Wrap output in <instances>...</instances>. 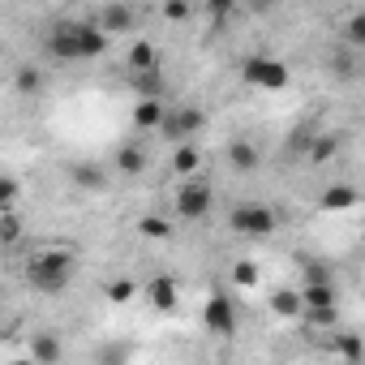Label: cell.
<instances>
[{"mask_svg":"<svg viewBox=\"0 0 365 365\" xmlns=\"http://www.w3.org/2000/svg\"><path fill=\"white\" fill-rule=\"evenodd\" d=\"M26 275H31V284H35L39 292H61V288H69V279H73V254H65V250H43V254H35V258L26 262Z\"/></svg>","mask_w":365,"mask_h":365,"instance_id":"6da1fadb","label":"cell"},{"mask_svg":"<svg viewBox=\"0 0 365 365\" xmlns=\"http://www.w3.org/2000/svg\"><path fill=\"white\" fill-rule=\"evenodd\" d=\"M275 224H279L275 211L262 207V202H241V207H232V228H237L241 237H271Z\"/></svg>","mask_w":365,"mask_h":365,"instance_id":"7a4b0ae2","label":"cell"},{"mask_svg":"<svg viewBox=\"0 0 365 365\" xmlns=\"http://www.w3.org/2000/svg\"><path fill=\"white\" fill-rule=\"evenodd\" d=\"M198 129H207V112H198V108H190V103H172L159 133L172 138V142H185V138H194Z\"/></svg>","mask_w":365,"mask_h":365,"instance_id":"3957f363","label":"cell"},{"mask_svg":"<svg viewBox=\"0 0 365 365\" xmlns=\"http://www.w3.org/2000/svg\"><path fill=\"white\" fill-rule=\"evenodd\" d=\"M241 78L250 86H262V91H284L288 86V69L279 61H271V56H250L241 65Z\"/></svg>","mask_w":365,"mask_h":365,"instance_id":"277c9868","label":"cell"},{"mask_svg":"<svg viewBox=\"0 0 365 365\" xmlns=\"http://www.w3.org/2000/svg\"><path fill=\"white\" fill-rule=\"evenodd\" d=\"M202 322H207L211 335H232V331H237V309H232V301H228L224 292L207 297V305H202Z\"/></svg>","mask_w":365,"mask_h":365,"instance_id":"5b68a950","label":"cell"},{"mask_svg":"<svg viewBox=\"0 0 365 365\" xmlns=\"http://www.w3.org/2000/svg\"><path fill=\"white\" fill-rule=\"evenodd\" d=\"M176 211H180V220H202L211 211V185L207 180H190V185L176 194Z\"/></svg>","mask_w":365,"mask_h":365,"instance_id":"8992f818","label":"cell"},{"mask_svg":"<svg viewBox=\"0 0 365 365\" xmlns=\"http://www.w3.org/2000/svg\"><path fill=\"white\" fill-rule=\"evenodd\" d=\"M48 52H52L56 61H82V43H78V22H69V26H56V31L48 35Z\"/></svg>","mask_w":365,"mask_h":365,"instance_id":"52a82bcc","label":"cell"},{"mask_svg":"<svg viewBox=\"0 0 365 365\" xmlns=\"http://www.w3.org/2000/svg\"><path fill=\"white\" fill-rule=\"evenodd\" d=\"M146 297H150V305H155L159 314H172V309H176V279H172V275H155L150 288H146Z\"/></svg>","mask_w":365,"mask_h":365,"instance_id":"ba28073f","label":"cell"},{"mask_svg":"<svg viewBox=\"0 0 365 365\" xmlns=\"http://www.w3.org/2000/svg\"><path fill=\"white\" fill-rule=\"evenodd\" d=\"M133 26V9H125V5H103V14H99V31L103 35H120V31H129Z\"/></svg>","mask_w":365,"mask_h":365,"instance_id":"9c48e42d","label":"cell"},{"mask_svg":"<svg viewBox=\"0 0 365 365\" xmlns=\"http://www.w3.org/2000/svg\"><path fill=\"white\" fill-rule=\"evenodd\" d=\"M163 116H168V103H155V99H138V108H133L138 129H163Z\"/></svg>","mask_w":365,"mask_h":365,"instance_id":"30bf717a","label":"cell"},{"mask_svg":"<svg viewBox=\"0 0 365 365\" xmlns=\"http://www.w3.org/2000/svg\"><path fill=\"white\" fill-rule=\"evenodd\" d=\"M318 207H322V211H348V207H356V190H352V185H331V190L318 198Z\"/></svg>","mask_w":365,"mask_h":365,"instance_id":"8fae6325","label":"cell"},{"mask_svg":"<svg viewBox=\"0 0 365 365\" xmlns=\"http://www.w3.org/2000/svg\"><path fill=\"white\" fill-rule=\"evenodd\" d=\"M271 309H275L279 318H297V314H305V301H301V292L279 288V292H271Z\"/></svg>","mask_w":365,"mask_h":365,"instance_id":"7c38bea8","label":"cell"},{"mask_svg":"<svg viewBox=\"0 0 365 365\" xmlns=\"http://www.w3.org/2000/svg\"><path fill=\"white\" fill-rule=\"evenodd\" d=\"M228 163H232L237 172H254V168H258V150H254V142H245V138L232 142V146H228Z\"/></svg>","mask_w":365,"mask_h":365,"instance_id":"4fadbf2b","label":"cell"},{"mask_svg":"<svg viewBox=\"0 0 365 365\" xmlns=\"http://www.w3.org/2000/svg\"><path fill=\"white\" fill-rule=\"evenodd\" d=\"M301 301H305V309H335L331 284H305V288H301Z\"/></svg>","mask_w":365,"mask_h":365,"instance_id":"5bb4252c","label":"cell"},{"mask_svg":"<svg viewBox=\"0 0 365 365\" xmlns=\"http://www.w3.org/2000/svg\"><path fill=\"white\" fill-rule=\"evenodd\" d=\"M129 82H133V91H138L142 99H155V103H159V95H163V78H159V69H150V73H129Z\"/></svg>","mask_w":365,"mask_h":365,"instance_id":"9a60e30c","label":"cell"},{"mask_svg":"<svg viewBox=\"0 0 365 365\" xmlns=\"http://www.w3.org/2000/svg\"><path fill=\"white\" fill-rule=\"evenodd\" d=\"M116 172H120V176H142V172H146V155H142L138 146H120V155H116Z\"/></svg>","mask_w":365,"mask_h":365,"instance_id":"2e32d148","label":"cell"},{"mask_svg":"<svg viewBox=\"0 0 365 365\" xmlns=\"http://www.w3.org/2000/svg\"><path fill=\"white\" fill-rule=\"evenodd\" d=\"M39 365H56L61 361V339L56 335H35V352H31Z\"/></svg>","mask_w":365,"mask_h":365,"instance_id":"e0dca14e","label":"cell"},{"mask_svg":"<svg viewBox=\"0 0 365 365\" xmlns=\"http://www.w3.org/2000/svg\"><path fill=\"white\" fill-rule=\"evenodd\" d=\"M155 69V48L150 43H133L129 48V73H150Z\"/></svg>","mask_w":365,"mask_h":365,"instance_id":"ac0fdd59","label":"cell"},{"mask_svg":"<svg viewBox=\"0 0 365 365\" xmlns=\"http://www.w3.org/2000/svg\"><path fill=\"white\" fill-rule=\"evenodd\" d=\"M198 163H202V159H198V150H194V146H180V150L172 155V172H180V176H194V172H198Z\"/></svg>","mask_w":365,"mask_h":365,"instance_id":"d6986e66","label":"cell"},{"mask_svg":"<svg viewBox=\"0 0 365 365\" xmlns=\"http://www.w3.org/2000/svg\"><path fill=\"white\" fill-rule=\"evenodd\" d=\"M73 185H82V190H103V172H99L95 163H78V168H73Z\"/></svg>","mask_w":365,"mask_h":365,"instance_id":"ffe728a7","label":"cell"},{"mask_svg":"<svg viewBox=\"0 0 365 365\" xmlns=\"http://www.w3.org/2000/svg\"><path fill=\"white\" fill-rule=\"evenodd\" d=\"M335 352H339V356H348V361H361V356H365L361 335H352V331H348V335H339V339H335Z\"/></svg>","mask_w":365,"mask_h":365,"instance_id":"44dd1931","label":"cell"},{"mask_svg":"<svg viewBox=\"0 0 365 365\" xmlns=\"http://www.w3.org/2000/svg\"><path fill=\"white\" fill-rule=\"evenodd\" d=\"M18 237H22V224H18L14 211H5V215H0V241H5V245H18Z\"/></svg>","mask_w":365,"mask_h":365,"instance_id":"7402d4cb","label":"cell"},{"mask_svg":"<svg viewBox=\"0 0 365 365\" xmlns=\"http://www.w3.org/2000/svg\"><path fill=\"white\" fill-rule=\"evenodd\" d=\"M344 39H348L352 48H365V14H352V18H348V26H344Z\"/></svg>","mask_w":365,"mask_h":365,"instance_id":"603a6c76","label":"cell"},{"mask_svg":"<svg viewBox=\"0 0 365 365\" xmlns=\"http://www.w3.org/2000/svg\"><path fill=\"white\" fill-rule=\"evenodd\" d=\"M138 232H142V237H155V241H168V237H172V224H163V220H142Z\"/></svg>","mask_w":365,"mask_h":365,"instance_id":"cb8c5ba5","label":"cell"},{"mask_svg":"<svg viewBox=\"0 0 365 365\" xmlns=\"http://www.w3.org/2000/svg\"><path fill=\"white\" fill-rule=\"evenodd\" d=\"M14 202H18V180H14V176H5V185H0V215L14 211Z\"/></svg>","mask_w":365,"mask_h":365,"instance_id":"d4e9b609","label":"cell"},{"mask_svg":"<svg viewBox=\"0 0 365 365\" xmlns=\"http://www.w3.org/2000/svg\"><path fill=\"white\" fill-rule=\"evenodd\" d=\"M305 284H331V271L322 262H305Z\"/></svg>","mask_w":365,"mask_h":365,"instance_id":"484cf974","label":"cell"},{"mask_svg":"<svg viewBox=\"0 0 365 365\" xmlns=\"http://www.w3.org/2000/svg\"><path fill=\"white\" fill-rule=\"evenodd\" d=\"M18 86H22L26 95H31V91H39V86H43V73H35V69H22V73H18Z\"/></svg>","mask_w":365,"mask_h":365,"instance_id":"4316f807","label":"cell"},{"mask_svg":"<svg viewBox=\"0 0 365 365\" xmlns=\"http://www.w3.org/2000/svg\"><path fill=\"white\" fill-rule=\"evenodd\" d=\"M232 279H237V284H254V279H258V267H254V262H237V267H232Z\"/></svg>","mask_w":365,"mask_h":365,"instance_id":"83f0119b","label":"cell"},{"mask_svg":"<svg viewBox=\"0 0 365 365\" xmlns=\"http://www.w3.org/2000/svg\"><path fill=\"white\" fill-rule=\"evenodd\" d=\"M108 297H112V301H129V297H133V279H116V284H108Z\"/></svg>","mask_w":365,"mask_h":365,"instance_id":"f1b7e54d","label":"cell"},{"mask_svg":"<svg viewBox=\"0 0 365 365\" xmlns=\"http://www.w3.org/2000/svg\"><path fill=\"white\" fill-rule=\"evenodd\" d=\"M305 318L318 322V327H331V322H335V309H305Z\"/></svg>","mask_w":365,"mask_h":365,"instance_id":"f546056e","label":"cell"},{"mask_svg":"<svg viewBox=\"0 0 365 365\" xmlns=\"http://www.w3.org/2000/svg\"><path fill=\"white\" fill-rule=\"evenodd\" d=\"M163 18L168 22H180V18H190V9L185 5H163Z\"/></svg>","mask_w":365,"mask_h":365,"instance_id":"4dcf8cb0","label":"cell"},{"mask_svg":"<svg viewBox=\"0 0 365 365\" xmlns=\"http://www.w3.org/2000/svg\"><path fill=\"white\" fill-rule=\"evenodd\" d=\"M14 365H39V361H35V356H26V361H14Z\"/></svg>","mask_w":365,"mask_h":365,"instance_id":"1f68e13d","label":"cell"}]
</instances>
